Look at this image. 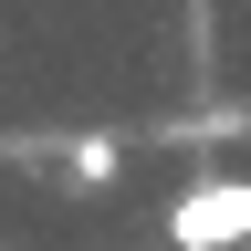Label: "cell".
Returning a JSON list of instances; mask_svg holds the SVG:
<instances>
[{
	"label": "cell",
	"mask_w": 251,
	"mask_h": 251,
	"mask_svg": "<svg viewBox=\"0 0 251 251\" xmlns=\"http://www.w3.org/2000/svg\"><path fill=\"white\" fill-rule=\"evenodd\" d=\"M168 241L178 251H241L251 241V178H188L168 199Z\"/></svg>",
	"instance_id": "cell-1"
},
{
	"label": "cell",
	"mask_w": 251,
	"mask_h": 251,
	"mask_svg": "<svg viewBox=\"0 0 251 251\" xmlns=\"http://www.w3.org/2000/svg\"><path fill=\"white\" fill-rule=\"evenodd\" d=\"M115 168H126L115 136H74V147H63V178H74V188H115Z\"/></svg>",
	"instance_id": "cell-2"
}]
</instances>
